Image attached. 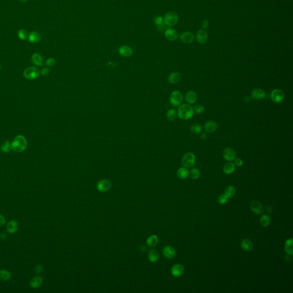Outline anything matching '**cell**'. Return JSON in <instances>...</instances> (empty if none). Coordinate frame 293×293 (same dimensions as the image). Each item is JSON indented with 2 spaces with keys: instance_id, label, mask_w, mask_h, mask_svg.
<instances>
[{
  "instance_id": "1",
  "label": "cell",
  "mask_w": 293,
  "mask_h": 293,
  "mask_svg": "<svg viewBox=\"0 0 293 293\" xmlns=\"http://www.w3.org/2000/svg\"><path fill=\"white\" fill-rule=\"evenodd\" d=\"M28 142L26 138L21 135L15 137L11 143V150L16 153L23 152L26 149Z\"/></svg>"
},
{
  "instance_id": "2",
  "label": "cell",
  "mask_w": 293,
  "mask_h": 293,
  "mask_svg": "<svg viewBox=\"0 0 293 293\" xmlns=\"http://www.w3.org/2000/svg\"><path fill=\"white\" fill-rule=\"evenodd\" d=\"M177 114L179 118L182 120H189L193 116L194 114L193 108L189 104H182L179 107Z\"/></svg>"
},
{
  "instance_id": "3",
  "label": "cell",
  "mask_w": 293,
  "mask_h": 293,
  "mask_svg": "<svg viewBox=\"0 0 293 293\" xmlns=\"http://www.w3.org/2000/svg\"><path fill=\"white\" fill-rule=\"evenodd\" d=\"M179 17L178 14L175 11H169L164 16L163 18L164 23L168 27L175 25L178 21Z\"/></svg>"
},
{
  "instance_id": "4",
  "label": "cell",
  "mask_w": 293,
  "mask_h": 293,
  "mask_svg": "<svg viewBox=\"0 0 293 293\" xmlns=\"http://www.w3.org/2000/svg\"><path fill=\"white\" fill-rule=\"evenodd\" d=\"M183 101V97L180 92L178 91H175L171 93L170 96V103L175 107H179L182 105Z\"/></svg>"
},
{
  "instance_id": "5",
  "label": "cell",
  "mask_w": 293,
  "mask_h": 293,
  "mask_svg": "<svg viewBox=\"0 0 293 293\" xmlns=\"http://www.w3.org/2000/svg\"><path fill=\"white\" fill-rule=\"evenodd\" d=\"M40 74V70L36 67H28L24 72V77L30 80L38 78Z\"/></svg>"
},
{
  "instance_id": "6",
  "label": "cell",
  "mask_w": 293,
  "mask_h": 293,
  "mask_svg": "<svg viewBox=\"0 0 293 293\" xmlns=\"http://www.w3.org/2000/svg\"><path fill=\"white\" fill-rule=\"evenodd\" d=\"M182 163L186 168H191L195 164V156L191 152H187L182 157Z\"/></svg>"
},
{
  "instance_id": "7",
  "label": "cell",
  "mask_w": 293,
  "mask_h": 293,
  "mask_svg": "<svg viewBox=\"0 0 293 293\" xmlns=\"http://www.w3.org/2000/svg\"><path fill=\"white\" fill-rule=\"evenodd\" d=\"M271 99L272 101L276 104L282 103L285 98V94L281 89H275L271 92Z\"/></svg>"
},
{
  "instance_id": "8",
  "label": "cell",
  "mask_w": 293,
  "mask_h": 293,
  "mask_svg": "<svg viewBox=\"0 0 293 293\" xmlns=\"http://www.w3.org/2000/svg\"><path fill=\"white\" fill-rule=\"evenodd\" d=\"M112 186V183L108 179H102L97 183V189L100 192L105 193L111 189Z\"/></svg>"
},
{
  "instance_id": "9",
  "label": "cell",
  "mask_w": 293,
  "mask_h": 293,
  "mask_svg": "<svg viewBox=\"0 0 293 293\" xmlns=\"http://www.w3.org/2000/svg\"><path fill=\"white\" fill-rule=\"evenodd\" d=\"M223 156L227 161L231 162L236 158V152L231 147H227L223 151Z\"/></svg>"
},
{
  "instance_id": "10",
  "label": "cell",
  "mask_w": 293,
  "mask_h": 293,
  "mask_svg": "<svg viewBox=\"0 0 293 293\" xmlns=\"http://www.w3.org/2000/svg\"><path fill=\"white\" fill-rule=\"evenodd\" d=\"M266 96V92L262 89L255 88L253 89L251 93V98L255 100H262Z\"/></svg>"
},
{
  "instance_id": "11",
  "label": "cell",
  "mask_w": 293,
  "mask_h": 293,
  "mask_svg": "<svg viewBox=\"0 0 293 293\" xmlns=\"http://www.w3.org/2000/svg\"><path fill=\"white\" fill-rule=\"evenodd\" d=\"M119 55L123 57H130L134 53V51L131 47L128 45H122L119 49Z\"/></svg>"
},
{
  "instance_id": "12",
  "label": "cell",
  "mask_w": 293,
  "mask_h": 293,
  "mask_svg": "<svg viewBox=\"0 0 293 293\" xmlns=\"http://www.w3.org/2000/svg\"><path fill=\"white\" fill-rule=\"evenodd\" d=\"M165 37L167 40L170 41H174L178 38V33L176 30L172 28H168L165 31Z\"/></svg>"
},
{
  "instance_id": "13",
  "label": "cell",
  "mask_w": 293,
  "mask_h": 293,
  "mask_svg": "<svg viewBox=\"0 0 293 293\" xmlns=\"http://www.w3.org/2000/svg\"><path fill=\"white\" fill-rule=\"evenodd\" d=\"M250 208L253 212H254L255 214L258 215L260 214L264 211V208L262 206V204H261L259 201H257V200H253L252 202H251L250 204Z\"/></svg>"
},
{
  "instance_id": "14",
  "label": "cell",
  "mask_w": 293,
  "mask_h": 293,
  "mask_svg": "<svg viewBox=\"0 0 293 293\" xmlns=\"http://www.w3.org/2000/svg\"><path fill=\"white\" fill-rule=\"evenodd\" d=\"M184 268L180 264H176L171 268V274L175 277H180L184 273Z\"/></svg>"
},
{
  "instance_id": "15",
  "label": "cell",
  "mask_w": 293,
  "mask_h": 293,
  "mask_svg": "<svg viewBox=\"0 0 293 293\" xmlns=\"http://www.w3.org/2000/svg\"><path fill=\"white\" fill-rule=\"evenodd\" d=\"M163 254L164 256L168 259H172L176 255V251L172 246H167L164 247Z\"/></svg>"
},
{
  "instance_id": "16",
  "label": "cell",
  "mask_w": 293,
  "mask_h": 293,
  "mask_svg": "<svg viewBox=\"0 0 293 293\" xmlns=\"http://www.w3.org/2000/svg\"><path fill=\"white\" fill-rule=\"evenodd\" d=\"M180 40L184 44H189L194 40V35L190 32H186L180 36Z\"/></svg>"
},
{
  "instance_id": "17",
  "label": "cell",
  "mask_w": 293,
  "mask_h": 293,
  "mask_svg": "<svg viewBox=\"0 0 293 293\" xmlns=\"http://www.w3.org/2000/svg\"><path fill=\"white\" fill-rule=\"evenodd\" d=\"M208 34L204 30H200L197 34V41L200 44L203 45L207 41Z\"/></svg>"
},
{
  "instance_id": "18",
  "label": "cell",
  "mask_w": 293,
  "mask_h": 293,
  "mask_svg": "<svg viewBox=\"0 0 293 293\" xmlns=\"http://www.w3.org/2000/svg\"><path fill=\"white\" fill-rule=\"evenodd\" d=\"M217 128H218L217 123L212 120H209L206 122L204 124V129L208 133H212L215 132L217 129Z\"/></svg>"
},
{
  "instance_id": "19",
  "label": "cell",
  "mask_w": 293,
  "mask_h": 293,
  "mask_svg": "<svg viewBox=\"0 0 293 293\" xmlns=\"http://www.w3.org/2000/svg\"><path fill=\"white\" fill-rule=\"evenodd\" d=\"M181 74L179 72H172L168 76V80L170 83L172 84H175L178 83L181 80Z\"/></svg>"
},
{
  "instance_id": "20",
  "label": "cell",
  "mask_w": 293,
  "mask_h": 293,
  "mask_svg": "<svg viewBox=\"0 0 293 293\" xmlns=\"http://www.w3.org/2000/svg\"><path fill=\"white\" fill-rule=\"evenodd\" d=\"M185 99L187 103L189 104H193L197 101V93L193 91H189L186 93Z\"/></svg>"
},
{
  "instance_id": "21",
  "label": "cell",
  "mask_w": 293,
  "mask_h": 293,
  "mask_svg": "<svg viewBox=\"0 0 293 293\" xmlns=\"http://www.w3.org/2000/svg\"><path fill=\"white\" fill-rule=\"evenodd\" d=\"M148 258L151 262H156L159 259V254L155 249H151L148 253Z\"/></svg>"
},
{
  "instance_id": "22",
  "label": "cell",
  "mask_w": 293,
  "mask_h": 293,
  "mask_svg": "<svg viewBox=\"0 0 293 293\" xmlns=\"http://www.w3.org/2000/svg\"><path fill=\"white\" fill-rule=\"evenodd\" d=\"M242 249L246 251H250L253 249L254 245L252 241L249 240L248 239H245L242 240L241 243Z\"/></svg>"
},
{
  "instance_id": "23",
  "label": "cell",
  "mask_w": 293,
  "mask_h": 293,
  "mask_svg": "<svg viewBox=\"0 0 293 293\" xmlns=\"http://www.w3.org/2000/svg\"><path fill=\"white\" fill-rule=\"evenodd\" d=\"M32 61L34 64V65H35L36 66H37V67L42 66V64H43V62H44L42 57L40 54H39L38 53H35L32 55Z\"/></svg>"
},
{
  "instance_id": "24",
  "label": "cell",
  "mask_w": 293,
  "mask_h": 293,
  "mask_svg": "<svg viewBox=\"0 0 293 293\" xmlns=\"http://www.w3.org/2000/svg\"><path fill=\"white\" fill-rule=\"evenodd\" d=\"M28 38L30 42L36 43L41 40V34L37 32L33 31L29 34Z\"/></svg>"
},
{
  "instance_id": "25",
  "label": "cell",
  "mask_w": 293,
  "mask_h": 293,
  "mask_svg": "<svg viewBox=\"0 0 293 293\" xmlns=\"http://www.w3.org/2000/svg\"><path fill=\"white\" fill-rule=\"evenodd\" d=\"M223 170L224 173L226 174H231L235 170V165L231 162L227 163L224 165Z\"/></svg>"
},
{
  "instance_id": "26",
  "label": "cell",
  "mask_w": 293,
  "mask_h": 293,
  "mask_svg": "<svg viewBox=\"0 0 293 293\" xmlns=\"http://www.w3.org/2000/svg\"><path fill=\"white\" fill-rule=\"evenodd\" d=\"M177 176L180 179H186L189 176V171L187 168L181 167L177 171Z\"/></svg>"
},
{
  "instance_id": "27",
  "label": "cell",
  "mask_w": 293,
  "mask_h": 293,
  "mask_svg": "<svg viewBox=\"0 0 293 293\" xmlns=\"http://www.w3.org/2000/svg\"><path fill=\"white\" fill-rule=\"evenodd\" d=\"M43 282V279L40 276H35L31 279L30 285L33 288H37L41 286Z\"/></svg>"
},
{
  "instance_id": "28",
  "label": "cell",
  "mask_w": 293,
  "mask_h": 293,
  "mask_svg": "<svg viewBox=\"0 0 293 293\" xmlns=\"http://www.w3.org/2000/svg\"><path fill=\"white\" fill-rule=\"evenodd\" d=\"M18 230V223L14 220L10 221L7 223V230L9 233L13 234Z\"/></svg>"
},
{
  "instance_id": "29",
  "label": "cell",
  "mask_w": 293,
  "mask_h": 293,
  "mask_svg": "<svg viewBox=\"0 0 293 293\" xmlns=\"http://www.w3.org/2000/svg\"><path fill=\"white\" fill-rule=\"evenodd\" d=\"M285 250L289 255H293V239L290 238L286 241L285 245Z\"/></svg>"
},
{
  "instance_id": "30",
  "label": "cell",
  "mask_w": 293,
  "mask_h": 293,
  "mask_svg": "<svg viewBox=\"0 0 293 293\" xmlns=\"http://www.w3.org/2000/svg\"><path fill=\"white\" fill-rule=\"evenodd\" d=\"M158 241H159L158 237L155 235H152L148 238L147 240V244L149 247H155L158 244Z\"/></svg>"
},
{
  "instance_id": "31",
  "label": "cell",
  "mask_w": 293,
  "mask_h": 293,
  "mask_svg": "<svg viewBox=\"0 0 293 293\" xmlns=\"http://www.w3.org/2000/svg\"><path fill=\"white\" fill-rule=\"evenodd\" d=\"M177 112L174 109H170L167 112L166 117L169 122H173L177 117Z\"/></svg>"
},
{
  "instance_id": "32",
  "label": "cell",
  "mask_w": 293,
  "mask_h": 293,
  "mask_svg": "<svg viewBox=\"0 0 293 293\" xmlns=\"http://www.w3.org/2000/svg\"><path fill=\"white\" fill-rule=\"evenodd\" d=\"M235 193H236V189H235L234 186H228L227 187L226 189H225V191H224V194L229 199L233 198L235 195Z\"/></svg>"
},
{
  "instance_id": "33",
  "label": "cell",
  "mask_w": 293,
  "mask_h": 293,
  "mask_svg": "<svg viewBox=\"0 0 293 293\" xmlns=\"http://www.w3.org/2000/svg\"><path fill=\"white\" fill-rule=\"evenodd\" d=\"M260 223L262 226L267 227L271 223V218L269 215H263L260 218Z\"/></svg>"
},
{
  "instance_id": "34",
  "label": "cell",
  "mask_w": 293,
  "mask_h": 293,
  "mask_svg": "<svg viewBox=\"0 0 293 293\" xmlns=\"http://www.w3.org/2000/svg\"><path fill=\"white\" fill-rule=\"evenodd\" d=\"M11 275L10 272L7 270H0V280L7 281L11 278Z\"/></svg>"
},
{
  "instance_id": "35",
  "label": "cell",
  "mask_w": 293,
  "mask_h": 293,
  "mask_svg": "<svg viewBox=\"0 0 293 293\" xmlns=\"http://www.w3.org/2000/svg\"><path fill=\"white\" fill-rule=\"evenodd\" d=\"M189 175L191 178L193 180H196L200 177V172L197 168H193L189 171Z\"/></svg>"
},
{
  "instance_id": "36",
  "label": "cell",
  "mask_w": 293,
  "mask_h": 293,
  "mask_svg": "<svg viewBox=\"0 0 293 293\" xmlns=\"http://www.w3.org/2000/svg\"><path fill=\"white\" fill-rule=\"evenodd\" d=\"M190 130L193 134H200L202 131V127L199 124H193L190 127Z\"/></svg>"
},
{
  "instance_id": "37",
  "label": "cell",
  "mask_w": 293,
  "mask_h": 293,
  "mask_svg": "<svg viewBox=\"0 0 293 293\" xmlns=\"http://www.w3.org/2000/svg\"><path fill=\"white\" fill-rule=\"evenodd\" d=\"M1 150L5 153H8L11 150V143L9 141H5L1 145Z\"/></svg>"
},
{
  "instance_id": "38",
  "label": "cell",
  "mask_w": 293,
  "mask_h": 293,
  "mask_svg": "<svg viewBox=\"0 0 293 293\" xmlns=\"http://www.w3.org/2000/svg\"><path fill=\"white\" fill-rule=\"evenodd\" d=\"M193 111L197 114H202L204 112V107L200 104L195 105L193 108Z\"/></svg>"
},
{
  "instance_id": "39",
  "label": "cell",
  "mask_w": 293,
  "mask_h": 293,
  "mask_svg": "<svg viewBox=\"0 0 293 293\" xmlns=\"http://www.w3.org/2000/svg\"><path fill=\"white\" fill-rule=\"evenodd\" d=\"M28 35L29 34H28L25 30H20L18 32V36L22 40H25L27 39L28 38Z\"/></svg>"
},
{
  "instance_id": "40",
  "label": "cell",
  "mask_w": 293,
  "mask_h": 293,
  "mask_svg": "<svg viewBox=\"0 0 293 293\" xmlns=\"http://www.w3.org/2000/svg\"><path fill=\"white\" fill-rule=\"evenodd\" d=\"M229 199V198L224 193V194H222L221 195L219 196V198H218V202H219V204H226L227 203Z\"/></svg>"
},
{
  "instance_id": "41",
  "label": "cell",
  "mask_w": 293,
  "mask_h": 293,
  "mask_svg": "<svg viewBox=\"0 0 293 293\" xmlns=\"http://www.w3.org/2000/svg\"><path fill=\"white\" fill-rule=\"evenodd\" d=\"M55 63H56L55 60L53 58H52V57L48 58V59L47 60V61L45 62L47 66L48 67H53V65H55Z\"/></svg>"
},
{
  "instance_id": "42",
  "label": "cell",
  "mask_w": 293,
  "mask_h": 293,
  "mask_svg": "<svg viewBox=\"0 0 293 293\" xmlns=\"http://www.w3.org/2000/svg\"><path fill=\"white\" fill-rule=\"evenodd\" d=\"M156 26H157V29L160 32H163L168 29V26L164 22L162 24H160V25H157Z\"/></svg>"
},
{
  "instance_id": "43",
  "label": "cell",
  "mask_w": 293,
  "mask_h": 293,
  "mask_svg": "<svg viewBox=\"0 0 293 293\" xmlns=\"http://www.w3.org/2000/svg\"><path fill=\"white\" fill-rule=\"evenodd\" d=\"M154 22H155L156 26H157V25H160V24L163 23V18L162 16H156V17L154 19Z\"/></svg>"
},
{
  "instance_id": "44",
  "label": "cell",
  "mask_w": 293,
  "mask_h": 293,
  "mask_svg": "<svg viewBox=\"0 0 293 293\" xmlns=\"http://www.w3.org/2000/svg\"><path fill=\"white\" fill-rule=\"evenodd\" d=\"M51 73V70L49 69L47 67H45V68H44L42 69L41 70V73L43 76H48L49 74H50Z\"/></svg>"
},
{
  "instance_id": "45",
  "label": "cell",
  "mask_w": 293,
  "mask_h": 293,
  "mask_svg": "<svg viewBox=\"0 0 293 293\" xmlns=\"http://www.w3.org/2000/svg\"><path fill=\"white\" fill-rule=\"evenodd\" d=\"M234 160V164L235 166H237V167H241L243 165V160L241 159V158H236Z\"/></svg>"
},
{
  "instance_id": "46",
  "label": "cell",
  "mask_w": 293,
  "mask_h": 293,
  "mask_svg": "<svg viewBox=\"0 0 293 293\" xmlns=\"http://www.w3.org/2000/svg\"><path fill=\"white\" fill-rule=\"evenodd\" d=\"M208 26H209V22L207 20H204L203 21H202V22H201V26L204 29L208 28Z\"/></svg>"
},
{
  "instance_id": "47",
  "label": "cell",
  "mask_w": 293,
  "mask_h": 293,
  "mask_svg": "<svg viewBox=\"0 0 293 293\" xmlns=\"http://www.w3.org/2000/svg\"><path fill=\"white\" fill-rule=\"evenodd\" d=\"M35 270H36V272L37 273V274H40L43 271V267L41 265H37L36 266Z\"/></svg>"
},
{
  "instance_id": "48",
  "label": "cell",
  "mask_w": 293,
  "mask_h": 293,
  "mask_svg": "<svg viewBox=\"0 0 293 293\" xmlns=\"http://www.w3.org/2000/svg\"><path fill=\"white\" fill-rule=\"evenodd\" d=\"M5 218H4V216L3 215L0 214V227L3 226L4 225V224L5 223Z\"/></svg>"
},
{
  "instance_id": "49",
  "label": "cell",
  "mask_w": 293,
  "mask_h": 293,
  "mask_svg": "<svg viewBox=\"0 0 293 293\" xmlns=\"http://www.w3.org/2000/svg\"><path fill=\"white\" fill-rule=\"evenodd\" d=\"M0 237L2 239H5L7 238V234H6L5 233H3L1 234Z\"/></svg>"
},
{
  "instance_id": "50",
  "label": "cell",
  "mask_w": 293,
  "mask_h": 293,
  "mask_svg": "<svg viewBox=\"0 0 293 293\" xmlns=\"http://www.w3.org/2000/svg\"><path fill=\"white\" fill-rule=\"evenodd\" d=\"M251 100V97L249 96H246L244 98V101L246 103H249Z\"/></svg>"
},
{
  "instance_id": "51",
  "label": "cell",
  "mask_w": 293,
  "mask_h": 293,
  "mask_svg": "<svg viewBox=\"0 0 293 293\" xmlns=\"http://www.w3.org/2000/svg\"><path fill=\"white\" fill-rule=\"evenodd\" d=\"M200 137H201L202 139H206V138L207 137V135L206 134H203L200 136Z\"/></svg>"
},
{
  "instance_id": "52",
  "label": "cell",
  "mask_w": 293,
  "mask_h": 293,
  "mask_svg": "<svg viewBox=\"0 0 293 293\" xmlns=\"http://www.w3.org/2000/svg\"><path fill=\"white\" fill-rule=\"evenodd\" d=\"M19 1H20V2H21L24 3V2H26V1H27L28 0H19Z\"/></svg>"
},
{
  "instance_id": "53",
  "label": "cell",
  "mask_w": 293,
  "mask_h": 293,
  "mask_svg": "<svg viewBox=\"0 0 293 293\" xmlns=\"http://www.w3.org/2000/svg\"><path fill=\"white\" fill-rule=\"evenodd\" d=\"M1 65H0V71H1Z\"/></svg>"
}]
</instances>
